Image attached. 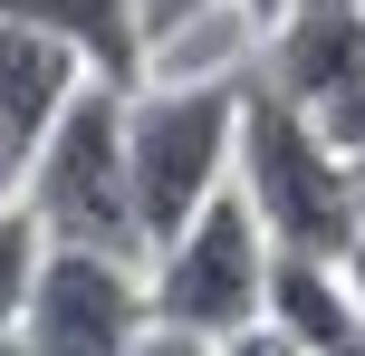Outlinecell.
Returning a JSON list of instances; mask_svg holds the SVG:
<instances>
[{
    "instance_id": "1",
    "label": "cell",
    "mask_w": 365,
    "mask_h": 356,
    "mask_svg": "<svg viewBox=\"0 0 365 356\" xmlns=\"http://www.w3.org/2000/svg\"><path fill=\"white\" fill-rule=\"evenodd\" d=\"M240 203L259 212L279 250H308V260H346L365 241V193H356V164L317 135V116L298 106L289 87L269 77H240V164H231Z\"/></svg>"
},
{
    "instance_id": "2",
    "label": "cell",
    "mask_w": 365,
    "mask_h": 356,
    "mask_svg": "<svg viewBox=\"0 0 365 356\" xmlns=\"http://www.w3.org/2000/svg\"><path fill=\"white\" fill-rule=\"evenodd\" d=\"M125 164H135V222H145V260H154L212 193H231V164H240V77L135 87L125 96Z\"/></svg>"
},
{
    "instance_id": "3",
    "label": "cell",
    "mask_w": 365,
    "mask_h": 356,
    "mask_svg": "<svg viewBox=\"0 0 365 356\" xmlns=\"http://www.w3.org/2000/svg\"><path fill=\"white\" fill-rule=\"evenodd\" d=\"M29 212L48 222V241L115 250L145 260V222H135V164H125V87L96 77L29 154Z\"/></svg>"
},
{
    "instance_id": "4",
    "label": "cell",
    "mask_w": 365,
    "mask_h": 356,
    "mask_svg": "<svg viewBox=\"0 0 365 356\" xmlns=\"http://www.w3.org/2000/svg\"><path fill=\"white\" fill-rule=\"evenodd\" d=\"M269 270H279V241L259 231V212L240 203V183H231L145 260V289H154V318L164 327L240 337L250 318H269Z\"/></svg>"
},
{
    "instance_id": "5",
    "label": "cell",
    "mask_w": 365,
    "mask_h": 356,
    "mask_svg": "<svg viewBox=\"0 0 365 356\" xmlns=\"http://www.w3.org/2000/svg\"><path fill=\"white\" fill-rule=\"evenodd\" d=\"M145 327H154L145 260L48 241V270H38L29 318H19L29 356H135V347H145Z\"/></svg>"
},
{
    "instance_id": "6",
    "label": "cell",
    "mask_w": 365,
    "mask_h": 356,
    "mask_svg": "<svg viewBox=\"0 0 365 356\" xmlns=\"http://www.w3.org/2000/svg\"><path fill=\"white\" fill-rule=\"evenodd\" d=\"M87 87H96V68L68 49V39L0 19V126H10L29 154H38V135H48V126H58V116H68Z\"/></svg>"
},
{
    "instance_id": "7",
    "label": "cell",
    "mask_w": 365,
    "mask_h": 356,
    "mask_svg": "<svg viewBox=\"0 0 365 356\" xmlns=\"http://www.w3.org/2000/svg\"><path fill=\"white\" fill-rule=\"evenodd\" d=\"M0 19L19 29H48L87 58L106 87H145V58H154V29H145V0H0Z\"/></svg>"
},
{
    "instance_id": "8",
    "label": "cell",
    "mask_w": 365,
    "mask_h": 356,
    "mask_svg": "<svg viewBox=\"0 0 365 356\" xmlns=\"http://www.w3.org/2000/svg\"><path fill=\"white\" fill-rule=\"evenodd\" d=\"M365 58V0H289V19H269V49H259V77L289 87L308 106L317 87H336Z\"/></svg>"
},
{
    "instance_id": "9",
    "label": "cell",
    "mask_w": 365,
    "mask_h": 356,
    "mask_svg": "<svg viewBox=\"0 0 365 356\" xmlns=\"http://www.w3.org/2000/svg\"><path fill=\"white\" fill-rule=\"evenodd\" d=\"M38 270H48V222H38V212H29V193H19V203H0V337L29 318Z\"/></svg>"
},
{
    "instance_id": "10",
    "label": "cell",
    "mask_w": 365,
    "mask_h": 356,
    "mask_svg": "<svg viewBox=\"0 0 365 356\" xmlns=\"http://www.w3.org/2000/svg\"><path fill=\"white\" fill-rule=\"evenodd\" d=\"M308 116H317V135H327V145L356 164V154H365V58L336 77V87H317V96H308Z\"/></svg>"
},
{
    "instance_id": "11",
    "label": "cell",
    "mask_w": 365,
    "mask_h": 356,
    "mask_svg": "<svg viewBox=\"0 0 365 356\" xmlns=\"http://www.w3.org/2000/svg\"><path fill=\"white\" fill-rule=\"evenodd\" d=\"M221 356H317V347H308V337H289L279 318H250L240 337H221Z\"/></svg>"
},
{
    "instance_id": "12",
    "label": "cell",
    "mask_w": 365,
    "mask_h": 356,
    "mask_svg": "<svg viewBox=\"0 0 365 356\" xmlns=\"http://www.w3.org/2000/svg\"><path fill=\"white\" fill-rule=\"evenodd\" d=\"M135 356H221V337H192V327H164V318H154Z\"/></svg>"
},
{
    "instance_id": "13",
    "label": "cell",
    "mask_w": 365,
    "mask_h": 356,
    "mask_svg": "<svg viewBox=\"0 0 365 356\" xmlns=\"http://www.w3.org/2000/svg\"><path fill=\"white\" fill-rule=\"evenodd\" d=\"M202 10H212V0H145V29H154V49H164V39H182Z\"/></svg>"
},
{
    "instance_id": "14",
    "label": "cell",
    "mask_w": 365,
    "mask_h": 356,
    "mask_svg": "<svg viewBox=\"0 0 365 356\" xmlns=\"http://www.w3.org/2000/svg\"><path fill=\"white\" fill-rule=\"evenodd\" d=\"M250 10V29H269V19H289V0H240Z\"/></svg>"
},
{
    "instance_id": "15",
    "label": "cell",
    "mask_w": 365,
    "mask_h": 356,
    "mask_svg": "<svg viewBox=\"0 0 365 356\" xmlns=\"http://www.w3.org/2000/svg\"><path fill=\"white\" fill-rule=\"evenodd\" d=\"M346 280H356V308H365V241L346 250Z\"/></svg>"
},
{
    "instance_id": "16",
    "label": "cell",
    "mask_w": 365,
    "mask_h": 356,
    "mask_svg": "<svg viewBox=\"0 0 365 356\" xmlns=\"http://www.w3.org/2000/svg\"><path fill=\"white\" fill-rule=\"evenodd\" d=\"M327 356H365V318H356V327H346V337H336Z\"/></svg>"
},
{
    "instance_id": "17",
    "label": "cell",
    "mask_w": 365,
    "mask_h": 356,
    "mask_svg": "<svg viewBox=\"0 0 365 356\" xmlns=\"http://www.w3.org/2000/svg\"><path fill=\"white\" fill-rule=\"evenodd\" d=\"M0 356H29V337H19V327H10V337H0Z\"/></svg>"
},
{
    "instance_id": "18",
    "label": "cell",
    "mask_w": 365,
    "mask_h": 356,
    "mask_svg": "<svg viewBox=\"0 0 365 356\" xmlns=\"http://www.w3.org/2000/svg\"><path fill=\"white\" fill-rule=\"evenodd\" d=\"M356 193H365V154H356Z\"/></svg>"
}]
</instances>
